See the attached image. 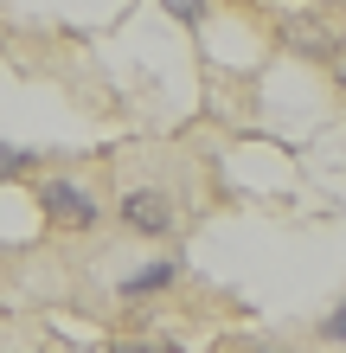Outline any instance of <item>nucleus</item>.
<instances>
[{
	"mask_svg": "<svg viewBox=\"0 0 346 353\" xmlns=\"http://www.w3.org/2000/svg\"><path fill=\"white\" fill-rule=\"evenodd\" d=\"M122 225L129 232H141V238H167L173 225H180V212H173V199L167 193H154V186H135V193H122Z\"/></svg>",
	"mask_w": 346,
	"mask_h": 353,
	"instance_id": "nucleus-1",
	"label": "nucleus"
},
{
	"mask_svg": "<svg viewBox=\"0 0 346 353\" xmlns=\"http://www.w3.org/2000/svg\"><path fill=\"white\" fill-rule=\"evenodd\" d=\"M39 205H45L65 232H90V225H96V199L77 180H45V186H39Z\"/></svg>",
	"mask_w": 346,
	"mask_h": 353,
	"instance_id": "nucleus-2",
	"label": "nucleus"
},
{
	"mask_svg": "<svg viewBox=\"0 0 346 353\" xmlns=\"http://www.w3.org/2000/svg\"><path fill=\"white\" fill-rule=\"evenodd\" d=\"M173 276H180V263L173 257H160V263H148V270H135V276L129 283H122V296H154V289H173Z\"/></svg>",
	"mask_w": 346,
	"mask_h": 353,
	"instance_id": "nucleus-3",
	"label": "nucleus"
},
{
	"mask_svg": "<svg viewBox=\"0 0 346 353\" xmlns=\"http://www.w3.org/2000/svg\"><path fill=\"white\" fill-rule=\"evenodd\" d=\"M160 7H167L173 19H186V26H199V19H206V7H212V0H160Z\"/></svg>",
	"mask_w": 346,
	"mask_h": 353,
	"instance_id": "nucleus-4",
	"label": "nucleus"
},
{
	"mask_svg": "<svg viewBox=\"0 0 346 353\" xmlns=\"http://www.w3.org/2000/svg\"><path fill=\"white\" fill-rule=\"evenodd\" d=\"M26 161H32L26 148H13V141H0V180H13L19 168H26Z\"/></svg>",
	"mask_w": 346,
	"mask_h": 353,
	"instance_id": "nucleus-5",
	"label": "nucleus"
},
{
	"mask_svg": "<svg viewBox=\"0 0 346 353\" xmlns=\"http://www.w3.org/2000/svg\"><path fill=\"white\" fill-rule=\"evenodd\" d=\"M321 341H334V347H346V302L334 308L327 321H321Z\"/></svg>",
	"mask_w": 346,
	"mask_h": 353,
	"instance_id": "nucleus-6",
	"label": "nucleus"
},
{
	"mask_svg": "<svg viewBox=\"0 0 346 353\" xmlns=\"http://www.w3.org/2000/svg\"><path fill=\"white\" fill-rule=\"evenodd\" d=\"M334 77H340V84H346V39H340V46H334Z\"/></svg>",
	"mask_w": 346,
	"mask_h": 353,
	"instance_id": "nucleus-7",
	"label": "nucleus"
}]
</instances>
